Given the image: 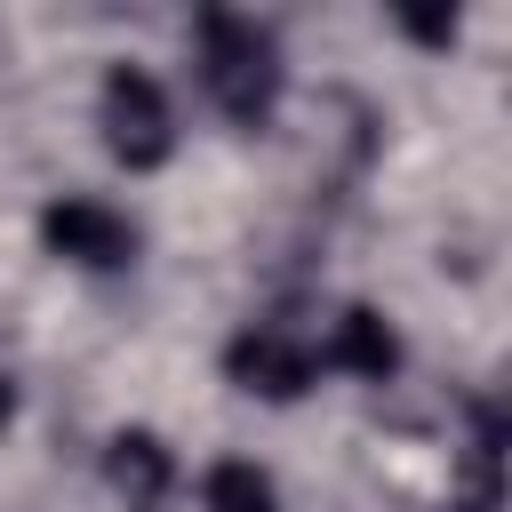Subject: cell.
<instances>
[{"label": "cell", "instance_id": "6da1fadb", "mask_svg": "<svg viewBox=\"0 0 512 512\" xmlns=\"http://www.w3.org/2000/svg\"><path fill=\"white\" fill-rule=\"evenodd\" d=\"M192 48H200V88H208V104H216L232 128L272 120V104H280V40H272L256 16L208 8Z\"/></svg>", "mask_w": 512, "mask_h": 512}, {"label": "cell", "instance_id": "7a4b0ae2", "mask_svg": "<svg viewBox=\"0 0 512 512\" xmlns=\"http://www.w3.org/2000/svg\"><path fill=\"white\" fill-rule=\"evenodd\" d=\"M96 120H104V152H112L120 168H136V176L176 152V104H168V88H160L144 64H112V72H104Z\"/></svg>", "mask_w": 512, "mask_h": 512}, {"label": "cell", "instance_id": "3957f363", "mask_svg": "<svg viewBox=\"0 0 512 512\" xmlns=\"http://www.w3.org/2000/svg\"><path fill=\"white\" fill-rule=\"evenodd\" d=\"M224 376H232L240 392H256V400H296V392L320 376V360H312V344H304L296 328L256 320V328H240V336L224 344Z\"/></svg>", "mask_w": 512, "mask_h": 512}, {"label": "cell", "instance_id": "277c9868", "mask_svg": "<svg viewBox=\"0 0 512 512\" xmlns=\"http://www.w3.org/2000/svg\"><path fill=\"white\" fill-rule=\"evenodd\" d=\"M40 240H48V256H64V264H88V272H120V264L136 256V224H128L120 208L88 200V192H72V200H48V216H40Z\"/></svg>", "mask_w": 512, "mask_h": 512}, {"label": "cell", "instance_id": "5b68a950", "mask_svg": "<svg viewBox=\"0 0 512 512\" xmlns=\"http://www.w3.org/2000/svg\"><path fill=\"white\" fill-rule=\"evenodd\" d=\"M312 360H320V368H336V376L384 384V376L400 368V328H392L376 304H344V312L328 320V344H320Z\"/></svg>", "mask_w": 512, "mask_h": 512}, {"label": "cell", "instance_id": "8992f818", "mask_svg": "<svg viewBox=\"0 0 512 512\" xmlns=\"http://www.w3.org/2000/svg\"><path fill=\"white\" fill-rule=\"evenodd\" d=\"M104 472H112V488L128 496V512H152V504L176 488V456H168L152 432H120L112 456H104Z\"/></svg>", "mask_w": 512, "mask_h": 512}, {"label": "cell", "instance_id": "52a82bcc", "mask_svg": "<svg viewBox=\"0 0 512 512\" xmlns=\"http://www.w3.org/2000/svg\"><path fill=\"white\" fill-rule=\"evenodd\" d=\"M200 504H208V512H280V488H272V472H264V464L224 456V464H208Z\"/></svg>", "mask_w": 512, "mask_h": 512}, {"label": "cell", "instance_id": "ba28073f", "mask_svg": "<svg viewBox=\"0 0 512 512\" xmlns=\"http://www.w3.org/2000/svg\"><path fill=\"white\" fill-rule=\"evenodd\" d=\"M400 24H408L416 40H432V48L456 40V8H400Z\"/></svg>", "mask_w": 512, "mask_h": 512}, {"label": "cell", "instance_id": "9c48e42d", "mask_svg": "<svg viewBox=\"0 0 512 512\" xmlns=\"http://www.w3.org/2000/svg\"><path fill=\"white\" fill-rule=\"evenodd\" d=\"M8 424H16V384L0 376V432H8Z\"/></svg>", "mask_w": 512, "mask_h": 512}]
</instances>
